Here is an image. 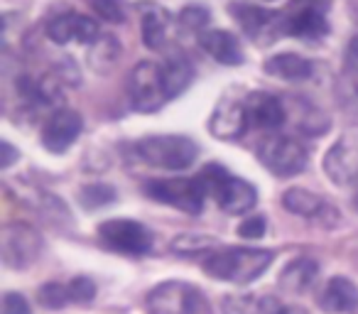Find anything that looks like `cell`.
Listing matches in <instances>:
<instances>
[{"label": "cell", "mask_w": 358, "mask_h": 314, "mask_svg": "<svg viewBox=\"0 0 358 314\" xmlns=\"http://www.w3.org/2000/svg\"><path fill=\"white\" fill-rule=\"evenodd\" d=\"M275 253L265 248H221L206 255L204 270L216 280L234 285H248L270 268Z\"/></svg>", "instance_id": "1"}, {"label": "cell", "mask_w": 358, "mask_h": 314, "mask_svg": "<svg viewBox=\"0 0 358 314\" xmlns=\"http://www.w3.org/2000/svg\"><path fill=\"white\" fill-rule=\"evenodd\" d=\"M135 155L150 167L182 172L196 162L199 148L187 135H150L135 143Z\"/></svg>", "instance_id": "2"}, {"label": "cell", "mask_w": 358, "mask_h": 314, "mask_svg": "<svg viewBox=\"0 0 358 314\" xmlns=\"http://www.w3.org/2000/svg\"><path fill=\"white\" fill-rule=\"evenodd\" d=\"M201 180H204L209 197H214L216 204L226 211V214H248L255 204H258V192L250 182L241 180V177L231 175L226 167L221 165H206L199 172Z\"/></svg>", "instance_id": "3"}, {"label": "cell", "mask_w": 358, "mask_h": 314, "mask_svg": "<svg viewBox=\"0 0 358 314\" xmlns=\"http://www.w3.org/2000/svg\"><path fill=\"white\" fill-rule=\"evenodd\" d=\"M143 190L150 199L172 206V209L185 211V214H189V216L201 214L206 197H209V190H206L201 175L172 177V180H150V182H145Z\"/></svg>", "instance_id": "4"}, {"label": "cell", "mask_w": 358, "mask_h": 314, "mask_svg": "<svg viewBox=\"0 0 358 314\" xmlns=\"http://www.w3.org/2000/svg\"><path fill=\"white\" fill-rule=\"evenodd\" d=\"M145 304L150 314H214L206 294L182 280H169L152 287Z\"/></svg>", "instance_id": "5"}, {"label": "cell", "mask_w": 358, "mask_h": 314, "mask_svg": "<svg viewBox=\"0 0 358 314\" xmlns=\"http://www.w3.org/2000/svg\"><path fill=\"white\" fill-rule=\"evenodd\" d=\"M130 106L138 113H155L169 101L167 84H164L162 64L157 62H140L128 74Z\"/></svg>", "instance_id": "6"}, {"label": "cell", "mask_w": 358, "mask_h": 314, "mask_svg": "<svg viewBox=\"0 0 358 314\" xmlns=\"http://www.w3.org/2000/svg\"><path fill=\"white\" fill-rule=\"evenodd\" d=\"M258 160L275 177H294L307 167V148L292 135H268L258 143Z\"/></svg>", "instance_id": "7"}, {"label": "cell", "mask_w": 358, "mask_h": 314, "mask_svg": "<svg viewBox=\"0 0 358 314\" xmlns=\"http://www.w3.org/2000/svg\"><path fill=\"white\" fill-rule=\"evenodd\" d=\"M42 253V236L30 224H6L0 234V255L8 268H30Z\"/></svg>", "instance_id": "8"}, {"label": "cell", "mask_w": 358, "mask_h": 314, "mask_svg": "<svg viewBox=\"0 0 358 314\" xmlns=\"http://www.w3.org/2000/svg\"><path fill=\"white\" fill-rule=\"evenodd\" d=\"M231 15L238 20L241 30L255 42V45H273L282 35H287L285 27V13H275L260 6H245V3H236L229 8Z\"/></svg>", "instance_id": "9"}, {"label": "cell", "mask_w": 358, "mask_h": 314, "mask_svg": "<svg viewBox=\"0 0 358 314\" xmlns=\"http://www.w3.org/2000/svg\"><path fill=\"white\" fill-rule=\"evenodd\" d=\"M99 238L106 248L125 255H145L152 248L155 238L148 226L130 219H110L99 226Z\"/></svg>", "instance_id": "10"}, {"label": "cell", "mask_w": 358, "mask_h": 314, "mask_svg": "<svg viewBox=\"0 0 358 314\" xmlns=\"http://www.w3.org/2000/svg\"><path fill=\"white\" fill-rule=\"evenodd\" d=\"M324 172L338 187L358 182V130L343 133L324 157Z\"/></svg>", "instance_id": "11"}, {"label": "cell", "mask_w": 358, "mask_h": 314, "mask_svg": "<svg viewBox=\"0 0 358 314\" xmlns=\"http://www.w3.org/2000/svg\"><path fill=\"white\" fill-rule=\"evenodd\" d=\"M47 37L55 45H69V42H79V45H94L101 37V27L94 17L81 15V13L66 10L55 15L47 22Z\"/></svg>", "instance_id": "12"}, {"label": "cell", "mask_w": 358, "mask_h": 314, "mask_svg": "<svg viewBox=\"0 0 358 314\" xmlns=\"http://www.w3.org/2000/svg\"><path fill=\"white\" fill-rule=\"evenodd\" d=\"M81 130H84V118L76 110L59 108L47 118L45 128H42V145L55 155L66 152L76 143Z\"/></svg>", "instance_id": "13"}, {"label": "cell", "mask_w": 358, "mask_h": 314, "mask_svg": "<svg viewBox=\"0 0 358 314\" xmlns=\"http://www.w3.org/2000/svg\"><path fill=\"white\" fill-rule=\"evenodd\" d=\"M248 125L250 120L245 110V99H236V96H224L216 104L209 120L211 135H216L219 140H238L248 130Z\"/></svg>", "instance_id": "14"}, {"label": "cell", "mask_w": 358, "mask_h": 314, "mask_svg": "<svg viewBox=\"0 0 358 314\" xmlns=\"http://www.w3.org/2000/svg\"><path fill=\"white\" fill-rule=\"evenodd\" d=\"M245 110H248L250 125L258 130H278L287 120L285 104L270 91H250L245 96Z\"/></svg>", "instance_id": "15"}, {"label": "cell", "mask_w": 358, "mask_h": 314, "mask_svg": "<svg viewBox=\"0 0 358 314\" xmlns=\"http://www.w3.org/2000/svg\"><path fill=\"white\" fill-rule=\"evenodd\" d=\"M285 27L289 37H297L302 42H319L329 35L327 17L312 3H302L297 6V10L285 13Z\"/></svg>", "instance_id": "16"}, {"label": "cell", "mask_w": 358, "mask_h": 314, "mask_svg": "<svg viewBox=\"0 0 358 314\" xmlns=\"http://www.w3.org/2000/svg\"><path fill=\"white\" fill-rule=\"evenodd\" d=\"M199 45L211 59H216L219 64L226 66H241L245 62L243 47L236 40V35L226 30H206L199 35Z\"/></svg>", "instance_id": "17"}, {"label": "cell", "mask_w": 358, "mask_h": 314, "mask_svg": "<svg viewBox=\"0 0 358 314\" xmlns=\"http://www.w3.org/2000/svg\"><path fill=\"white\" fill-rule=\"evenodd\" d=\"M319 307L329 314H353L358 309V285L348 278H331L319 294Z\"/></svg>", "instance_id": "18"}, {"label": "cell", "mask_w": 358, "mask_h": 314, "mask_svg": "<svg viewBox=\"0 0 358 314\" xmlns=\"http://www.w3.org/2000/svg\"><path fill=\"white\" fill-rule=\"evenodd\" d=\"M140 30H143V42L148 50L162 52L169 45V37H172V15L159 6L143 8Z\"/></svg>", "instance_id": "19"}, {"label": "cell", "mask_w": 358, "mask_h": 314, "mask_svg": "<svg viewBox=\"0 0 358 314\" xmlns=\"http://www.w3.org/2000/svg\"><path fill=\"white\" fill-rule=\"evenodd\" d=\"M319 265L312 258H297L292 263H287L280 273V290L287 294H302L307 290H312V285L317 283Z\"/></svg>", "instance_id": "20"}, {"label": "cell", "mask_w": 358, "mask_h": 314, "mask_svg": "<svg viewBox=\"0 0 358 314\" xmlns=\"http://www.w3.org/2000/svg\"><path fill=\"white\" fill-rule=\"evenodd\" d=\"M312 71V62L294 55V52H282V55H275L265 62V74L282 81H307Z\"/></svg>", "instance_id": "21"}, {"label": "cell", "mask_w": 358, "mask_h": 314, "mask_svg": "<svg viewBox=\"0 0 358 314\" xmlns=\"http://www.w3.org/2000/svg\"><path fill=\"white\" fill-rule=\"evenodd\" d=\"M162 64V74H164V84H167V94H169V101L177 99L179 94H185L187 89L192 86L194 81V66L187 57L182 55H172L167 57Z\"/></svg>", "instance_id": "22"}, {"label": "cell", "mask_w": 358, "mask_h": 314, "mask_svg": "<svg viewBox=\"0 0 358 314\" xmlns=\"http://www.w3.org/2000/svg\"><path fill=\"white\" fill-rule=\"evenodd\" d=\"M282 206L289 214L304 216V219H319V216H324V211H329V206L324 204L322 197L309 190H302V187H294V190L285 192Z\"/></svg>", "instance_id": "23"}, {"label": "cell", "mask_w": 358, "mask_h": 314, "mask_svg": "<svg viewBox=\"0 0 358 314\" xmlns=\"http://www.w3.org/2000/svg\"><path fill=\"white\" fill-rule=\"evenodd\" d=\"M89 66L96 74H108L113 71V66L120 59V45L115 37L110 35H101L94 45H89Z\"/></svg>", "instance_id": "24"}, {"label": "cell", "mask_w": 358, "mask_h": 314, "mask_svg": "<svg viewBox=\"0 0 358 314\" xmlns=\"http://www.w3.org/2000/svg\"><path fill=\"white\" fill-rule=\"evenodd\" d=\"M278 307L280 304L273 297H255V294L224 299V314H275Z\"/></svg>", "instance_id": "25"}, {"label": "cell", "mask_w": 358, "mask_h": 314, "mask_svg": "<svg viewBox=\"0 0 358 314\" xmlns=\"http://www.w3.org/2000/svg\"><path fill=\"white\" fill-rule=\"evenodd\" d=\"M216 248V238L206 234H182L169 243V250L179 255H194V253H209Z\"/></svg>", "instance_id": "26"}, {"label": "cell", "mask_w": 358, "mask_h": 314, "mask_svg": "<svg viewBox=\"0 0 358 314\" xmlns=\"http://www.w3.org/2000/svg\"><path fill=\"white\" fill-rule=\"evenodd\" d=\"M79 201L84 209H101V206H108L115 201V190L103 182H96V185H86L79 192Z\"/></svg>", "instance_id": "27"}, {"label": "cell", "mask_w": 358, "mask_h": 314, "mask_svg": "<svg viewBox=\"0 0 358 314\" xmlns=\"http://www.w3.org/2000/svg\"><path fill=\"white\" fill-rule=\"evenodd\" d=\"M37 299H40L42 307L47 309H62L71 302V292H69V283H47L40 287L37 292Z\"/></svg>", "instance_id": "28"}, {"label": "cell", "mask_w": 358, "mask_h": 314, "mask_svg": "<svg viewBox=\"0 0 358 314\" xmlns=\"http://www.w3.org/2000/svg\"><path fill=\"white\" fill-rule=\"evenodd\" d=\"M209 17L211 15H209V10H206V8L189 6V8H185V10L179 13L177 22L189 32H201L206 25H209Z\"/></svg>", "instance_id": "29"}, {"label": "cell", "mask_w": 358, "mask_h": 314, "mask_svg": "<svg viewBox=\"0 0 358 314\" xmlns=\"http://www.w3.org/2000/svg\"><path fill=\"white\" fill-rule=\"evenodd\" d=\"M91 8L101 20L110 22V25H120L125 22V10L120 6V0H91Z\"/></svg>", "instance_id": "30"}, {"label": "cell", "mask_w": 358, "mask_h": 314, "mask_svg": "<svg viewBox=\"0 0 358 314\" xmlns=\"http://www.w3.org/2000/svg\"><path fill=\"white\" fill-rule=\"evenodd\" d=\"M69 292H71V302L79 304H89L96 297V283L86 275H79L69 283Z\"/></svg>", "instance_id": "31"}, {"label": "cell", "mask_w": 358, "mask_h": 314, "mask_svg": "<svg viewBox=\"0 0 358 314\" xmlns=\"http://www.w3.org/2000/svg\"><path fill=\"white\" fill-rule=\"evenodd\" d=\"M241 238H263L265 236V216H248L238 226Z\"/></svg>", "instance_id": "32"}, {"label": "cell", "mask_w": 358, "mask_h": 314, "mask_svg": "<svg viewBox=\"0 0 358 314\" xmlns=\"http://www.w3.org/2000/svg\"><path fill=\"white\" fill-rule=\"evenodd\" d=\"M3 314H32L30 304L22 294L17 292H6L3 294Z\"/></svg>", "instance_id": "33"}, {"label": "cell", "mask_w": 358, "mask_h": 314, "mask_svg": "<svg viewBox=\"0 0 358 314\" xmlns=\"http://www.w3.org/2000/svg\"><path fill=\"white\" fill-rule=\"evenodd\" d=\"M0 150H3V155H0V157H3V160H0V167H3V170H8V167H10L17 157H20V152H17V150L13 148L8 140H3V143H0Z\"/></svg>", "instance_id": "34"}, {"label": "cell", "mask_w": 358, "mask_h": 314, "mask_svg": "<svg viewBox=\"0 0 358 314\" xmlns=\"http://www.w3.org/2000/svg\"><path fill=\"white\" fill-rule=\"evenodd\" d=\"M275 314H307V309L299 307V304H282V307L275 309Z\"/></svg>", "instance_id": "35"}, {"label": "cell", "mask_w": 358, "mask_h": 314, "mask_svg": "<svg viewBox=\"0 0 358 314\" xmlns=\"http://www.w3.org/2000/svg\"><path fill=\"white\" fill-rule=\"evenodd\" d=\"M353 206H356V211H358V194H356V199H353Z\"/></svg>", "instance_id": "36"}]
</instances>
